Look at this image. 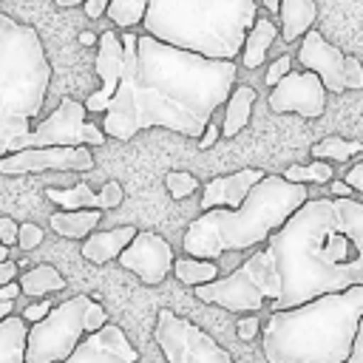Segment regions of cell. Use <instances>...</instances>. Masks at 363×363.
<instances>
[{"label": "cell", "instance_id": "obj_1", "mask_svg": "<svg viewBox=\"0 0 363 363\" xmlns=\"http://www.w3.org/2000/svg\"><path fill=\"white\" fill-rule=\"evenodd\" d=\"M125 65L122 79L105 108L99 130L128 142L139 130L167 128L199 139L207 119L224 105L235 85V60H210L150 34H119Z\"/></svg>", "mask_w": 363, "mask_h": 363}, {"label": "cell", "instance_id": "obj_2", "mask_svg": "<svg viewBox=\"0 0 363 363\" xmlns=\"http://www.w3.org/2000/svg\"><path fill=\"white\" fill-rule=\"evenodd\" d=\"M267 250L281 278V292L269 301L272 309L363 284V201L309 196L267 238Z\"/></svg>", "mask_w": 363, "mask_h": 363}, {"label": "cell", "instance_id": "obj_3", "mask_svg": "<svg viewBox=\"0 0 363 363\" xmlns=\"http://www.w3.org/2000/svg\"><path fill=\"white\" fill-rule=\"evenodd\" d=\"M363 320V284L272 309L264 326L267 363H343Z\"/></svg>", "mask_w": 363, "mask_h": 363}, {"label": "cell", "instance_id": "obj_4", "mask_svg": "<svg viewBox=\"0 0 363 363\" xmlns=\"http://www.w3.org/2000/svg\"><path fill=\"white\" fill-rule=\"evenodd\" d=\"M309 199L306 184L267 173L258 179L238 207H210L184 230L182 247L193 258H221L224 252L264 244L289 213Z\"/></svg>", "mask_w": 363, "mask_h": 363}, {"label": "cell", "instance_id": "obj_5", "mask_svg": "<svg viewBox=\"0 0 363 363\" xmlns=\"http://www.w3.org/2000/svg\"><path fill=\"white\" fill-rule=\"evenodd\" d=\"M252 20L255 0H147L142 28L210 60H235Z\"/></svg>", "mask_w": 363, "mask_h": 363}, {"label": "cell", "instance_id": "obj_6", "mask_svg": "<svg viewBox=\"0 0 363 363\" xmlns=\"http://www.w3.org/2000/svg\"><path fill=\"white\" fill-rule=\"evenodd\" d=\"M51 82V62L34 26L0 14V156L31 130Z\"/></svg>", "mask_w": 363, "mask_h": 363}, {"label": "cell", "instance_id": "obj_7", "mask_svg": "<svg viewBox=\"0 0 363 363\" xmlns=\"http://www.w3.org/2000/svg\"><path fill=\"white\" fill-rule=\"evenodd\" d=\"M278 292H281V278L267 247L255 250L230 275L193 286V295L199 301L216 303L227 312H258L264 303L275 301Z\"/></svg>", "mask_w": 363, "mask_h": 363}, {"label": "cell", "instance_id": "obj_8", "mask_svg": "<svg viewBox=\"0 0 363 363\" xmlns=\"http://www.w3.org/2000/svg\"><path fill=\"white\" fill-rule=\"evenodd\" d=\"M88 295H71L62 303H51L45 318L26 329V363H60L85 337L82 312Z\"/></svg>", "mask_w": 363, "mask_h": 363}, {"label": "cell", "instance_id": "obj_9", "mask_svg": "<svg viewBox=\"0 0 363 363\" xmlns=\"http://www.w3.org/2000/svg\"><path fill=\"white\" fill-rule=\"evenodd\" d=\"M88 111L82 102L65 96L60 99V105L37 125H31L28 133L17 136L11 142V150H20V147H45V145H105V133L99 130V125H88L85 122ZM9 150V153H11Z\"/></svg>", "mask_w": 363, "mask_h": 363}, {"label": "cell", "instance_id": "obj_10", "mask_svg": "<svg viewBox=\"0 0 363 363\" xmlns=\"http://www.w3.org/2000/svg\"><path fill=\"white\" fill-rule=\"evenodd\" d=\"M153 337L167 363H235L204 329L173 309H159Z\"/></svg>", "mask_w": 363, "mask_h": 363}, {"label": "cell", "instance_id": "obj_11", "mask_svg": "<svg viewBox=\"0 0 363 363\" xmlns=\"http://www.w3.org/2000/svg\"><path fill=\"white\" fill-rule=\"evenodd\" d=\"M306 71H312L326 91L340 94V91H360L363 88V68L357 57L343 54L337 45H332L323 34H318L315 28L301 34V45H298V57H295Z\"/></svg>", "mask_w": 363, "mask_h": 363}, {"label": "cell", "instance_id": "obj_12", "mask_svg": "<svg viewBox=\"0 0 363 363\" xmlns=\"http://www.w3.org/2000/svg\"><path fill=\"white\" fill-rule=\"evenodd\" d=\"M91 173L94 156L88 145H45V147H20L0 156V176L23 173Z\"/></svg>", "mask_w": 363, "mask_h": 363}, {"label": "cell", "instance_id": "obj_13", "mask_svg": "<svg viewBox=\"0 0 363 363\" xmlns=\"http://www.w3.org/2000/svg\"><path fill=\"white\" fill-rule=\"evenodd\" d=\"M272 113H298L303 119H318L326 111V88L312 71H286L269 88Z\"/></svg>", "mask_w": 363, "mask_h": 363}, {"label": "cell", "instance_id": "obj_14", "mask_svg": "<svg viewBox=\"0 0 363 363\" xmlns=\"http://www.w3.org/2000/svg\"><path fill=\"white\" fill-rule=\"evenodd\" d=\"M173 258H176L173 247L153 230H136L133 238L125 244V250L116 255L119 267L133 272L147 286H156L170 275Z\"/></svg>", "mask_w": 363, "mask_h": 363}, {"label": "cell", "instance_id": "obj_15", "mask_svg": "<svg viewBox=\"0 0 363 363\" xmlns=\"http://www.w3.org/2000/svg\"><path fill=\"white\" fill-rule=\"evenodd\" d=\"M60 363H139V352L116 323H105L96 332H88Z\"/></svg>", "mask_w": 363, "mask_h": 363}, {"label": "cell", "instance_id": "obj_16", "mask_svg": "<svg viewBox=\"0 0 363 363\" xmlns=\"http://www.w3.org/2000/svg\"><path fill=\"white\" fill-rule=\"evenodd\" d=\"M96 45H99V48H96L94 68H96L102 85H99V91L91 94L82 105H85V111H91V113H105V108H108V102H111V96H113L119 79H122L125 54H122L119 34H113V31H99V34H96Z\"/></svg>", "mask_w": 363, "mask_h": 363}, {"label": "cell", "instance_id": "obj_17", "mask_svg": "<svg viewBox=\"0 0 363 363\" xmlns=\"http://www.w3.org/2000/svg\"><path fill=\"white\" fill-rule=\"evenodd\" d=\"M45 199L54 201L60 210H82V207H94V210H113L125 201V190L119 182H105L99 190H91L85 182H77L71 187H48Z\"/></svg>", "mask_w": 363, "mask_h": 363}, {"label": "cell", "instance_id": "obj_18", "mask_svg": "<svg viewBox=\"0 0 363 363\" xmlns=\"http://www.w3.org/2000/svg\"><path fill=\"white\" fill-rule=\"evenodd\" d=\"M267 170L261 167H247V170H238V173H230V176H216L213 182L204 184V193H201V210H210V207H238L244 201V196L250 193V187L264 179Z\"/></svg>", "mask_w": 363, "mask_h": 363}, {"label": "cell", "instance_id": "obj_19", "mask_svg": "<svg viewBox=\"0 0 363 363\" xmlns=\"http://www.w3.org/2000/svg\"><path fill=\"white\" fill-rule=\"evenodd\" d=\"M133 233H136V227H130V224L99 230V233L91 230L82 238V258L91 261V264H108L125 250V244L133 238Z\"/></svg>", "mask_w": 363, "mask_h": 363}, {"label": "cell", "instance_id": "obj_20", "mask_svg": "<svg viewBox=\"0 0 363 363\" xmlns=\"http://www.w3.org/2000/svg\"><path fill=\"white\" fill-rule=\"evenodd\" d=\"M252 102H255V91L250 85H233L227 99H224V119L218 125V133L224 139L238 136L252 116Z\"/></svg>", "mask_w": 363, "mask_h": 363}, {"label": "cell", "instance_id": "obj_21", "mask_svg": "<svg viewBox=\"0 0 363 363\" xmlns=\"http://www.w3.org/2000/svg\"><path fill=\"white\" fill-rule=\"evenodd\" d=\"M278 14H281V40L284 43H295L301 40L303 31L312 28L315 17H318V3L315 0H278Z\"/></svg>", "mask_w": 363, "mask_h": 363}, {"label": "cell", "instance_id": "obj_22", "mask_svg": "<svg viewBox=\"0 0 363 363\" xmlns=\"http://www.w3.org/2000/svg\"><path fill=\"white\" fill-rule=\"evenodd\" d=\"M275 34H278V26L269 17H255L252 26L244 34V43H241V51H238L241 65L244 68H258L267 60V51L272 45Z\"/></svg>", "mask_w": 363, "mask_h": 363}, {"label": "cell", "instance_id": "obj_23", "mask_svg": "<svg viewBox=\"0 0 363 363\" xmlns=\"http://www.w3.org/2000/svg\"><path fill=\"white\" fill-rule=\"evenodd\" d=\"M102 221V210L94 207H82V210H57L48 224L57 235L62 238H85L96 224Z\"/></svg>", "mask_w": 363, "mask_h": 363}, {"label": "cell", "instance_id": "obj_24", "mask_svg": "<svg viewBox=\"0 0 363 363\" xmlns=\"http://www.w3.org/2000/svg\"><path fill=\"white\" fill-rule=\"evenodd\" d=\"M26 329L20 315L0 318V363H26Z\"/></svg>", "mask_w": 363, "mask_h": 363}, {"label": "cell", "instance_id": "obj_25", "mask_svg": "<svg viewBox=\"0 0 363 363\" xmlns=\"http://www.w3.org/2000/svg\"><path fill=\"white\" fill-rule=\"evenodd\" d=\"M17 284H20V295H28V298H45L51 292H62L65 289V278L51 264H37L34 269L23 272Z\"/></svg>", "mask_w": 363, "mask_h": 363}, {"label": "cell", "instance_id": "obj_26", "mask_svg": "<svg viewBox=\"0 0 363 363\" xmlns=\"http://www.w3.org/2000/svg\"><path fill=\"white\" fill-rule=\"evenodd\" d=\"M170 272L179 278V284L196 286V284H207V281L218 278V264H216V261H210V258L182 255V258H173Z\"/></svg>", "mask_w": 363, "mask_h": 363}, {"label": "cell", "instance_id": "obj_27", "mask_svg": "<svg viewBox=\"0 0 363 363\" xmlns=\"http://www.w3.org/2000/svg\"><path fill=\"white\" fill-rule=\"evenodd\" d=\"M360 153H363V142L343 136H323L320 142L312 145V159H323V162H349Z\"/></svg>", "mask_w": 363, "mask_h": 363}, {"label": "cell", "instance_id": "obj_28", "mask_svg": "<svg viewBox=\"0 0 363 363\" xmlns=\"http://www.w3.org/2000/svg\"><path fill=\"white\" fill-rule=\"evenodd\" d=\"M145 6H147V0H108L105 14L111 17V23H113L116 28L128 31V28H133L136 23H142Z\"/></svg>", "mask_w": 363, "mask_h": 363}, {"label": "cell", "instance_id": "obj_29", "mask_svg": "<svg viewBox=\"0 0 363 363\" xmlns=\"http://www.w3.org/2000/svg\"><path fill=\"white\" fill-rule=\"evenodd\" d=\"M286 182H298V184H326L329 179H335V170L329 162L315 159L312 164H292L281 173Z\"/></svg>", "mask_w": 363, "mask_h": 363}, {"label": "cell", "instance_id": "obj_30", "mask_svg": "<svg viewBox=\"0 0 363 363\" xmlns=\"http://www.w3.org/2000/svg\"><path fill=\"white\" fill-rule=\"evenodd\" d=\"M164 187L173 199H187L199 190V179L187 170H170V173H164Z\"/></svg>", "mask_w": 363, "mask_h": 363}, {"label": "cell", "instance_id": "obj_31", "mask_svg": "<svg viewBox=\"0 0 363 363\" xmlns=\"http://www.w3.org/2000/svg\"><path fill=\"white\" fill-rule=\"evenodd\" d=\"M43 238H45V233H43L40 224H34V221H23V224H17V238H14V244H17L23 252L40 247Z\"/></svg>", "mask_w": 363, "mask_h": 363}, {"label": "cell", "instance_id": "obj_32", "mask_svg": "<svg viewBox=\"0 0 363 363\" xmlns=\"http://www.w3.org/2000/svg\"><path fill=\"white\" fill-rule=\"evenodd\" d=\"M105 323H108L105 306H102L99 301H91V298H88L85 312H82V329H85V335H88V332H96V329L105 326Z\"/></svg>", "mask_w": 363, "mask_h": 363}, {"label": "cell", "instance_id": "obj_33", "mask_svg": "<svg viewBox=\"0 0 363 363\" xmlns=\"http://www.w3.org/2000/svg\"><path fill=\"white\" fill-rule=\"evenodd\" d=\"M286 71H292V57H289V54H281V57H278V60H272V65L267 68L264 82L272 88V85H275V82H278V79H281Z\"/></svg>", "mask_w": 363, "mask_h": 363}, {"label": "cell", "instance_id": "obj_34", "mask_svg": "<svg viewBox=\"0 0 363 363\" xmlns=\"http://www.w3.org/2000/svg\"><path fill=\"white\" fill-rule=\"evenodd\" d=\"M258 329H261V320H258L255 315H244V318H238V323H235L238 340H252V337L258 335Z\"/></svg>", "mask_w": 363, "mask_h": 363}, {"label": "cell", "instance_id": "obj_35", "mask_svg": "<svg viewBox=\"0 0 363 363\" xmlns=\"http://www.w3.org/2000/svg\"><path fill=\"white\" fill-rule=\"evenodd\" d=\"M221 139V133H218V122L210 116L207 119V125H204V130L199 133V147L201 150H207V147H216V142Z\"/></svg>", "mask_w": 363, "mask_h": 363}, {"label": "cell", "instance_id": "obj_36", "mask_svg": "<svg viewBox=\"0 0 363 363\" xmlns=\"http://www.w3.org/2000/svg\"><path fill=\"white\" fill-rule=\"evenodd\" d=\"M48 309H51V303H48V301H34V303H28V306L23 309V315H20V318H23L26 323H34V320L45 318V312H48Z\"/></svg>", "mask_w": 363, "mask_h": 363}, {"label": "cell", "instance_id": "obj_37", "mask_svg": "<svg viewBox=\"0 0 363 363\" xmlns=\"http://www.w3.org/2000/svg\"><path fill=\"white\" fill-rule=\"evenodd\" d=\"M17 238V221L11 216H0V244L11 247Z\"/></svg>", "mask_w": 363, "mask_h": 363}, {"label": "cell", "instance_id": "obj_38", "mask_svg": "<svg viewBox=\"0 0 363 363\" xmlns=\"http://www.w3.org/2000/svg\"><path fill=\"white\" fill-rule=\"evenodd\" d=\"M354 193H363V162H354L349 170H346V179H343Z\"/></svg>", "mask_w": 363, "mask_h": 363}, {"label": "cell", "instance_id": "obj_39", "mask_svg": "<svg viewBox=\"0 0 363 363\" xmlns=\"http://www.w3.org/2000/svg\"><path fill=\"white\" fill-rule=\"evenodd\" d=\"M343 363H363V329H357L352 346H349V354L343 357Z\"/></svg>", "mask_w": 363, "mask_h": 363}, {"label": "cell", "instance_id": "obj_40", "mask_svg": "<svg viewBox=\"0 0 363 363\" xmlns=\"http://www.w3.org/2000/svg\"><path fill=\"white\" fill-rule=\"evenodd\" d=\"M79 6H82V11H85V17H88V20H99V17L105 14L108 0H82Z\"/></svg>", "mask_w": 363, "mask_h": 363}, {"label": "cell", "instance_id": "obj_41", "mask_svg": "<svg viewBox=\"0 0 363 363\" xmlns=\"http://www.w3.org/2000/svg\"><path fill=\"white\" fill-rule=\"evenodd\" d=\"M17 298H20V284L17 281L0 284V301H17Z\"/></svg>", "mask_w": 363, "mask_h": 363}, {"label": "cell", "instance_id": "obj_42", "mask_svg": "<svg viewBox=\"0 0 363 363\" xmlns=\"http://www.w3.org/2000/svg\"><path fill=\"white\" fill-rule=\"evenodd\" d=\"M17 278V264L14 261H0V284H6V281H14Z\"/></svg>", "mask_w": 363, "mask_h": 363}, {"label": "cell", "instance_id": "obj_43", "mask_svg": "<svg viewBox=\"0 0 363 363\" xmlns=\"http://www.w3.org/2000/svg\"><path fill=\"white\" fill-rule=\"evenodd\" d=\"M326 184H329V193H332V196H352V193H354L346 182H337V179H329Z\"/></svg>", "mask_w": 363, "mask_h": 363}, {"label": "cell", "instance_id": "obj_44", "mask_svg": "<svg viewBox=\"0 0 363 363\" xmlns=\"http://www.w3.org/2000/svg\"><path fill=\"white\" fill-rule=\"evenodd\" d=\"M79 43L82 45H96V34L94 31H79Z\"/></svg>", "mask_w": 363, "mask_h": 363}, {"label": "cell", "instance_id": "obj_45", "mask_svg": "<svg viewBox=\"0 0 363 363\" xmlns=\"http://www.w3.org/2000/svg\"><path fill=\"white\" fill-rule=\"evenodd\" d=\"M11 312H14V301H0V318H6Z\"/></svg>", "mask_w": 363, "mask_h": 363}, {"label": "cell", "instance_id": "obj_46", "mask_svg": "<svg viewBox=\"0 0 363 363\" xmlns=\"http://www.w3.org/2000/svg\"><path fill=\"white\" fill-rule=\"evenodd\" d=\"M54 3H57L60 9H74V6H79L82 0H54Z\"/></svg>", "mask_w": 363, "mask_h": 363}, {"label": "cell", "instance_id": "obj_47", "mask_svg": "<svg viewBox=\"0 0 363 363\" xmlns=\"http://www.w3.org/2000/svg\"><path fill=\"white\" fill-rule=\"evenodd\" d=\"M267 6V11H278V0H261Z\"/></svg>", "mask_w": 363, "mask_h": 363}, {"label": "cell", "instance_id": "obj_48", "mask_svg": "<svg viewBox=\"0 0 363 363\" xmlns=\"http://www.w3.org/2000/svg\"><path fill=\"white\" fill-rule=\"evenodd\" d=\"M9 258V247L6 244H0V261H6Z\"/></svg>", "mask_w": 363, "mask_h": 363}]
</instances>
